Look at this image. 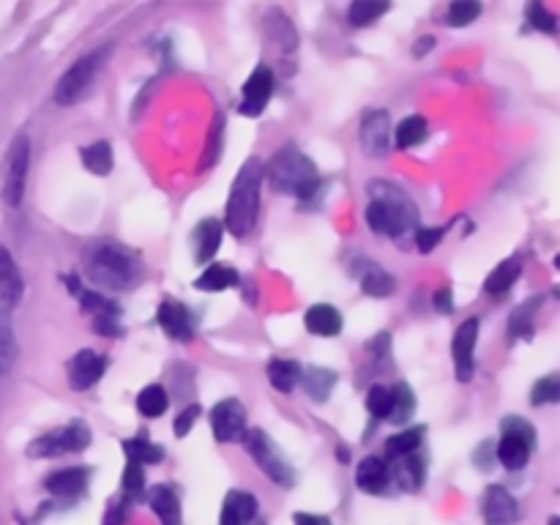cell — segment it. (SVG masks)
<instances>
[{"label":"cell","mask_w":560,"mask_h":525,"mask_svg":"<svg viewBox=\"0 0 560 525\" xmlns=\"http://www.w3.org/2000/svg\"><path fill=\"white\" fill-rule=\"evenodd\" d=\"M501 432H503V435L520 438V441H525V443H528V446H534V443H536V430H534V427H530L525 419H517V416H509V419H503Z\"/></svg>","instance_id":"44"},{"label":"cell","mask_w":560,"mask_h":525,"mask_svg":"<svg viewBox=\"0 0 560 525\" xmlns=\"http://www.w3.org/2000/svg\"><path fill=\"white\" fill-rule=\"evenodd\" d=\"M392 476L399 481V487L408 492H416L424 481V459L419 454H405L397 459V465L392 468Z\"/></svg>","instance_id":"23"},{"label":"cell","mask_w":560,"mask_h":525,"mask_svg":"<svg viewBox=\"0 0 560 525\" xmlns=\"http://www.w3.org/2000/svg\"><path fill=\"white\" fill-rule=\"evenodd\" d=\"M435 306L441 315H448V312L454 310V295H452V288H443L435 293Z\"/></svg>","instance_id":"48"},{"label":"cell","mask_w":560,"mask_h":525,"mask_svg":"<svg viewBox=\"0 0 560 525\" xmlns=\"http://www.w3.org/2000/svg\"><path fill=\"white\" fill-rule=\"evenodd\" d=\"M88 479H91V470L88 468H60L55 474H49L44 479V487L52 492L55 498H77L85 492Z\"/></svg>","instance_id":"16"},{"label":"cell","mask_w":560,"mask_h":525,"mask_svg":"<svg viewBox=\"0 0 560 525\" xmlns=\"http://www.w3.org/2000/svg\"><path fill=\"white\" fill-rule=\"evenodd\" d=\"M530 448L525 441H520V438H512V435H503L501 443H498V459H501L503 468L509 470H520L528 465V457H530Z\"/></svg>","instance_id":"26"},{"label":"cell","mask_w":560,"mask_h":525,"mask_svg":"<svg viewBox=\"0 0 560 525\" xmlns=\"http://www.w3.org/2000/svg\"><path fill=\"white\" fill-rule=\"evenodd\" d=\"M530 312H534V306H530V304H525L523 310L514 312V315H512V334H525V337H530V328H534Z\"/></svg>","instance_id":"47"},{"label":"cell","mask_w":560,"mask_h":525,"mask_svg":"<svg viewBox=\"0 0 560 525\" xmlns=\"http://www.w3.org/2000/svg\"><path fill=\"white\" fill-rule=\"evenodd\" d=\"M219 140H222V118H217V126H213V142H208V153H206V164L217 159L219 151Z\"/></svg>","instance_id":"50"},{"label":"cell","mask_w":560,"mask_h":525,"mask_svg":"<svg viewBox=\"0 0 560 525\" xmlns=\"http://www.w3.org/2000/svg\"><path fill=\"white\" fill-rule=\"evenodd\" d=\"M151 506L162 525H184V517H180V501L170 487H153Z\"/></svg>","instance_id":"22"},{"label":"cell","mask_w":560,"mask_h":525,"mask_svg":"<svg viewBox=\"0 0 560 525\" xmlns=\"http://www.w3.org/2000/svg\"><path fill=\"white\" fill-rule=\"evenodd\" d=\"M104 55H107V49H104V52L102 49H96V52L77 60V63L60 77L58 85H55V102H58L60 107H69V104H77L80 98H85V93L91 91L93 80H96L98 66L104 63Z\"/></svg>","instance_id":"6"},{"label":"cell","mask_w":560,"mask_h":525,"mask_svg":"<svg viewBox=\"0 0 560 525\" xmlns=\"http://www.w3.org/2000/svg\"><path fill=\"white\" fill-rule=\"evenodd\" d=\"M260 184H262V164L260 159H246L230 189L228 211H224V224L233 235L244 238L255 228L257 211H260Z\"/></svg>","instance_id":"4"},{"label":"cell","mask_w":560,"mask_h":525,"mask_svg":"<svg viewBox=\"0 0 560 525\" xmlns=\"http://www.w3.org/2000/svg\"><path fill=\"white\" fill-rule=\"evenodd\" d=\"M366 408L375 419H388V410H392V388L388 386H372L366 394Z\"/></svg>","instance_id":"40"},{"label":"cell","mask_w":560,"mask_h":525,"mask_svg":"<svg viewBox=\"0 0 560 525\" xmlns=\"http://www.w3.org/2000/svg\"><path fill=\"white\" fill-rule=\"evenodd\" d=\"M257 512H260V506H257V498L252 492L233 490L224 498L222 525H255Z\"/></svg>","instance_id":"17"},{"label":"cell","mask_w":560,"mask_h":525,"mask_svg":"<svg viewBox=\"0 0 560 525\" xmlns=\"http://www.w3.org/2000/svg\"><path fill=\"white\" fill-rule=\"evenodd\" d=\"M85 273L93 284L126 290L142 277V262L135 252L115 241H96L85 252Z\"/></svg>","instance_id":"1"},{"label":"cell","mask_w":560,"mask_h":525,"mask_svg":"<svg viewBox=\"0 0 560 525\" xmlns=\"http://www.w3.org/2000/svg\"><path fill=\"white\" fill-rule=\"evenodd\" d=\"M355 485L370 495H381L392 485V465L381 457H364L355 468Z\"/></svg>","instance_id":"15"},{"label":"cell","mask_w":560,"mask_h":525,"mask_svg":"<svg viewBox=\"0 0 560 525\" xmlns=\"http://www.w3.org/2000/svg\"><path fill=\"white\" fill-rule=\"evenodd\" d=\"M88 443H91V427H88L85 421L74 419L66 427H60V430L36 438V441L27 446V454H31V457H58V454L85 452Z\"/></svg>","instance_id":"7"},{"label":"cell","mask_w":560,"mask_h":525,"mask_svg":"<svg viewBox=\"0 0 560 525\" xmlns=\"http://www.w3.org/2000/svg\"><path fill=\"white\" fill-rule=\"evenodd\" d=\"M388 9H392L388 3H370V0H355V3L350 5V11H348V20L353 22L355 27H364V25H372L377 16L386 14Z\"/></svg>","instance_id":"38"},{"label":"cell","mask_w":560,"mask_h":525,"mask_svg":"<svg viewBox=\"0 0 560 525\" xmlns=\"http://www.w3.org/2000/svg\"><path fill=\"white\" fill-rule=\"evenodd\" d=\"M427 131H430L427 129V120L421 118V115H410V118H405L402 124L397 126V131H394V140H397L399 151H408V148L424 142Z\"/></svg>","instance_id":"32"},{"label":"cell","mask_w":560,"mask_h":525,"mask_svg":"<svg viewBox=\"0 0 560 525\" xmlns=\"http://www.w3.org/2000/svg\"><path fill=\"white\" fill-rule=\"evenodd\" d=\"M266 33H268V38H271V42H277L279 47L284 49V52H290V49L299 47V33H295L293 22H290L288 16L282 14V11H277V9L268 11Z\"/></svg>","instance_id":"24"},{"label":"cell","mask_w":560,"mask_h":525,"mask_svg":"<svg viewBox=\"0 0 560 525\" xmlns=\"http://www.w3.org/2000/svg\"><path fill=\"white\" fill-rule=\"evenodd\" d=\"M432 47H435V38H432V36H421L419 42H416V47H413V55H416V58H421V55H424V52H430Z\"/></svg>","instance_id":"51"},{"label":"cell","mask_w":560,"mask_h":525,"mask_svg":"<svg viewBox=\"0 0 560 525\" xmlns=\"http://www.w3.org/2000/svg\"><path fill=\"white\" fill-rule=\"evenodd\" d=\"M481 514L487 525H514L520 517V503L506 487H487L485 501H481Z\"/></svg>","instance_id":"11"},{"label":"cell","mask_w":560,"mask_h":525,"mask_svg":"<svg viewBox=\"0 0 560 525\" xmlns=\"http://www.w3.org/2000/svg\"><path fill=\"white\" fill-rule=\"evenodd\" d=\"M22 293H25V282H22L20 266L9 255V249H0V304L16 306Z\"/></svg>","instance_id":"18"},{"label":"cell","mask_w":560,"mask_h":525,"mask_svg":"<svg viewBox=\"0 0 560 525\" xmlns=\"http://www.w3.org/2000/svg\"><path fill=\"white\" fill-rule=\"evenodd\" d=\"M262 178L271 180L273 189L288 191V195L301 197V200H310L320 189V175L317 167L312 164V159L304 151H299L295 145H284L282 151L273 153V159L268 162V167L262 170Z\"/></svg>","instance_id":"3"},{"label":"cell","mask_w":560,"mask_h":525,"mask_svg":"<svg viewBox=\"0 0 560 525\" xmlns=\"http://www.w3.org/2000/svg\"><path fill=\"white\" fill-rule=\"evenodd\" d=\"M520 271H523V262L517 260V257H509V260H503L501 266L495 268V271L487 277V293L490 295H503L512 290V284L517 282Z\"/></svg>","instance_id":"27"},{"label":"cell","mask_w":560,"mask_h":525,"mask_svg":"<svg viewBox=\"0 0 560 525\" xmlns=\"http://www.w3.org/2000/svg\"><path fill=\"white\" fill-rule=\"evenodd\" d=\"M241 441L246 443V452L252 454L257 465L262 468V474L273 481V485H282V487H293L295 481V470L293 465L284 459V454L273 446L271 438L266 435L262 430H246Z\"/></svg>","instance_id":"5"},{"label":"cell","mask_w":560,"mask_h":525,"mask_svg":"<svg viewBox=\"0 0 560 525\" xmlns=\"http://www.w3.org/2000/svg\"><path fill=\"white\" fill-rule=\"evenodd\" d=\"M337 454H339V463H348V457H350V452L345 446H339L337 448Z\"/></svg>","instance_id":"52"},{"label":"cell","mask_w":560,"mask_h":525,"mask_svg":"<svg viewBox=\"0 0 560 525\" xmlns=\"http://www.w3.org/2000/svg\"><path fill=\"white\" fill-rule=\"evenodd\" d=\"M16 361V339H14V328H11V317L9 312L0 306V375L14 366Z\"/></svg>","instance_id":"34"},{"label":"cell","mask_w":560,"mask_h":525,"mask_svg":"<svg viewBox=\"0 0 560 525\" xmlns=\"http://www.w3.org/2000/svg\"><path fill=\"white\" fill-rule=\"evenodd\" d=\"M104 366H107V359L98 355L96 350H80V353L69 361V386L74 388V392H85L93 383L102 381Z\"/></svg>","instance_id":"13"},{"label":"cell","mask_w":560,"mask_h":525,"mask_svg":"<svg viewBox=\"0 0 560 525\" xmlns=\"http://www.w3.org/2000/svg\"><path fill=\"white\" fill-rule=\"evenodd\" d=\"M238 282V273L228 266H211L200 273L197 279V290H206V293H219V290H228Z\"/></svg>","instance_id":"33"},{"label":"cell","mask_w":560,"mask_h":525,"mask_svg":"<svg viewBox=\"0 0 560 525\" xmlns=\"http://www.w3.org/2000/svg\"><path fill=\"white\" fill-rule=\"evenodd\" d=\"M219 244H222V224L217 219H206V222L197 224L195 235H191L197 262H211L219 252Z\"/></svg>","instance_id":"20"},{"label":"cell","mask_w":560,"mask_h":525,"mask_svg":"<svg viewBox=\"0 0 560 525\" xmlns=\"http://www.w3.org/2000/svg\"><path fill=\"white\" fill-rule=\"evenodd\" d=\"M421 435H424V430H421V427H410V430L397 432V435H392L386 441V454L388 457H397V459L405 457V454H413L416 448H419Z\"/></svg>","instance_id":"37"},{"label":"cell","mask_w":560,"mask_h":525,"mask_svg":"<svg viewBox=\"0 0 560 525\" xmlns=\"http://www.w3.org/2000/svg\"><path fill=\"white\" fill-rule=\"evenodd\" d=\"M481 14V3H476V0H457V3L448 5V25L454 27H465L470 25V22L476 20V16Z\"/></svg>","instance_id":"39"},{"label":"cell","mask_w":560,"mask_h":525,"mask_svg":"<svg viewBox=\"0 0 560 525\" xmlns=\"http://www.w3.org/2000/svg\"><path fill=\"white\" fill-rule=\"evenodd\" d=\"M159 326L164 328V334L173 339H191V317L186 312L184 304L167 299L159 304Z\"/></svg>","instance_id":"19"},{"label":"cell","mask_w":560,"mask_h":525,"mask_svg":"<svg viewBox=\"0 0 560 525\" xmlns=\"http://www.w3.org/2000/svg\"><path fill=\"white\" fill-rule=\"evenodd\" d=\"M525 14H528V22L536 27V31L541 33L558 31V16L552 14V11H547L545 3H536L534 0V3H528V11H525Z\"/></svg>","instance_id":"41"},{"label":"cell","mask_w":560,"mask_h":525,"mask_svg":"<svg viewBox=\"0 0 560 525\" xmlns=\"http://www.w3.org/2000/svg\"><path fill=\"white\" fill-rule=\"evenodd\" d=\"M301 381H304L306 394L317 402H326L331 388L337 386V372L331 370H323V366H310L306 372H301Z\"/></svg>","instance_id":"25"},{"label":"cell","mask_w":560,"mask_h":525,"mask_svg":"<svg viewBox=\"0 0 560 525\" xmlns=\"http://www.w3.org/2000/svg\"><path fill=\"white\" fill-rule=\"evenodd\" d=\"M416 410V394L408 383H397L392 388V410H388V421L392 424H408V419Z\"/></svg>","instance_id":"30"},{"label":"cell","mask_w":560,"mask_h":525,"mask_svg":"<svg viewBox=\"0 0 560 525\" xmlns=\"http://www.w3.org/2000/svg\"><path fill=\"white\" fill-rule=\"evenodd\" d=\"M476 342H479V320H476V317H468V320L457 328V334H454V348H452L454 361H457V377L463 383H468L470 377H474Z\"/></svg>","instance_id":"12"},{"label":"cell","mask_w":560,"mask_h":525,"mask_svg":"<svg viewBox=\"0 0 560 525\" xmlns=\"http://www.w3.org/2000/svg\"><path fill=\"white\" fill-rule=\"evenodd\" d=\"M306 328L317 337H337L342 331V315L331 304H315L304 317Z\"/></svg>","instance_id":"21"},{"label":"cell","mask_w":560,"mask_h":525,"mask_svg":"<svg viewBox=\"0 0 560 525\" xmlns=\"http://www.w3.org/2000/svg\"><path fill=\"white\" fill-rule=\"evenodd\" d=\"M273 93V74L268 66H257L244 85V98H241V113L260 115L266 109L268 98Z\"/></svg>","instance_id":"14"},{"label":"cell","mask_w":560,"mask_h":525,"mask_svg":"<svg viewBox=\"0 0 560 525\" xmlns=\"http://www.w3.org/2000/svg\"><path fill=\"white\" fill-rule=\"evenodd\" d=\"M366 262V271L361 273V290H364L366 295H375V299H386V295L394 293V277L392 273H386L383 268H377L375 262L364 260Z\"/></svg>","instance_id":"28"},{"label":"cell","mask_w":560,"mask_h":525,"mask_svg":"<svg viewBox=\"0 0 560 525\" xmlns=\"http://www.w3.org/2000/svg\"><path fill=\"white\" fill-rule=\"evenodd\" d=\"M167 392L162 386H145L140 394H137V410L148 419H156L167 410Z\"/></svg>","instance_id":"36"},{"label":"cell","mask_w":560,"mask_h":525,"mask_svg":"<svg viewBox=\"0 0 560 525\" xmlns=\"http://www.w3.org/2000/svg\"><path fill=\"white\" fill-rule=\"evenodd\" d=\"M27 164H31V140L27 135H16L9 145V156L3 164V200L9 206H20L25 191Z\"/></svg>","instance_id":"8"},{"label":"cell","mask_w":560,"mask_h":525,"mask_svg":"<svg viewBox=\"0 0 560 525\" xmlns=\"http://www.w3.org/2000/svg\"><path fill=\"white\" fill-rule=\"evenodd\" d=\"M359 142L364 156L370 159L386 156L388 145H392V118H388L386 109H370V113L361 118Z\"/></svg>","instance_id":"9"},{"label":"cell","mask_w":560,"mask_h":525,"mask_svg":"<svg viewBox=\"0 0 560 525\" xmlns=\"http://www.w3.org/2000/svg\"><path fill=\"white\" fill-rule=\"evenodd\" d=\"M197 416H200V405H189V408L180 410V413L175 416V435L178 438L189 435L191 427H195V421H197Z\"/></svg>","instance_id":"46"},{"label":"cell","mask_w":560,"mask_h":525,"mask_svg":"<svg viewBox=\"0 0 560 525\" xmlns=\"http://www.w3.org/2000/svg\"><path fill=\"white\" fill-rule=\"evenodd\" d=\"M211 427L219 443L241 441L246 432V410L238 399H222L211 410Z\"/></svg>","instance_id":"10"},{"label":"cell","mask_w":560,"mask_h":525,"mask_svg":"<svg viewBox=\"0 0 560 525\" xmlns=\"http://www.w3.org/2000/svg\"><path fill=\"white\" fill-rule=\"evenodd\" d=\"M82 164L93 175H107L113 170V145L107 140H98L93 145L82 148Z\"/></svg>","instance_id":"31"},{"label":"cell","mask_w":560,"mask_h":525,"mask_svg":"<svg viewBox=\"0 0 560 525\" xmlns=\"http://www.w3.org/2000/svg\"><path fill=\"white\" fill-rule=\"evenodd\" d=\"M370 197L372 202L366 206V224L375 233L399 238V235H405L408 230H413L419 224V208H416V202L394 184L375 180V184H370Z\"/></svg>","instance_id":"2"},{"label":"cell","mask_w":560,"mask_h":525,"mask_svg":"<svg viewBox=\"0 0 560 525\" xmlns=\"http://www.w3.org/2000/svg\"><path fill=\"white\" fill-rule=\"evenodd\" d=\"M560 399V381L558 375H547L541 377L539 383L534 386V397H530V402L539 408V405H550V402H558Z\"/></svg>","instance_id":"42"},{"label":"cell","mask_w":560,"mask_h":525,"mask_svg":"<svg viewBox=\"0 0 560 525\" xmlns=\"http://www.w3.org/2000/svg\"><path fill=\"white\" fill-rule=\"evenodd\" d=\"M120 487L129 498H140L145 492V474H142V465L129 463L124 470V479H120Z\"/></svg>","instance_id":"43"},{"label":"cell","mask_w":560,"mask_h":525,"mask_svg":"<svg viewBox=\"0 0 560 525\" xmlns=\"http://www.w3.org/2000/svg\"><path fill=\"white\" fill-rule=\"evenodd\" d=\"M441 238L443 228H421L419 233H416V246H419L421 255H430V252L441 244Z\"/></svg>","instance_id":"45"},{"label":"cell","mask_w":560,"mask_h":525,"mask_svg":"<svg viewBox=\"0 0 560 525\" xmlns=\"http://www.w3.org/2000/svg\"><path fill=\"white\" fill-rule=\"evenodd\" d=\"M295 525H331V520L323 517V514H310V512H295L293 514Z\"/></svg>","instance_id":"49"},{"label":"cell","mask_w":560,"mask_h":525,"mask_svg":"<svg viewBox=\"0 0 560 525\" xmlns=\"http://www.w3.org/2000/svg\"><path fill=\"white\" fill-rule=\"evenodd\" d=\"M550 525H560V520H558V517H552V520H550Z\"/></svg>","instance_id":"53"},{"label":"cell","mask_w":560,"mask_h":525,"mask_svg":"<svg viewBox=\"0 0 560 525\" xmlns=\"http://www.w3.org/2000/svg\"><path fill=\"white\" fill-rule=\"evenodd\" d=\"M268 381H271L273 388L279 392H293L295 383L301 381V366L299 361H288V359H273L268 364Z\"/></svg>","instance_id":"29"},{"label":"cell","mask_w":560,"mask_h":525,"mask_svg":"<svg viewBox=\"0 0 560 525\" xmlns=\"http://www.w3.org/2000/svg\"><path fill=\"white\" fill-rule=\"evenodd\" d=\"M124 452L129 454V463H137V465H156V463H162V457H164L162 446L145 441V438L124 441Z\"/></svg>","instance_id":"35"}]
</instances>
